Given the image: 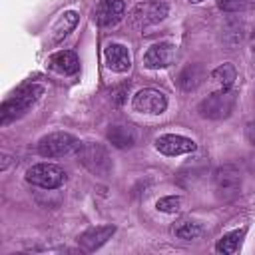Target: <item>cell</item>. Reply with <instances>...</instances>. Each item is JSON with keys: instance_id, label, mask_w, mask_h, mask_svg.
<instances>
[{"instance_id": "obj_6", "label": "cell", "mask_w": 255, "mask_h": 255, "mask_svg": "<svg viewBox=\"0 0 255 255\" xmlns=\"http://www.w3.org/2000/svg\"><path fill=\"white\" fill-rule=\"evenodd\" d=\"M213 187L221 201H233L241 193V171L231 163L219 165L213 173Z\"/></svg>"}, {"instance_id": "obj_26", "label": "cell", "mask_w": 255, "mask_h": 255, "mask_svg": "<svg viewBox=\"0 0 255 255\" xmlns=\"http://www.w3.org/2000/svg\"><path fill=\"white\" fill-rule=\"evenodd\" d=\"M253 62H255V48H253Z\"/></svg>"}, {"instance_id": "obj_4", "label": "cell", "mask_w": 255, "mask_h": 255, "mask_svg": "<svg viewBox=\"0 0 255 255\" xmlns=\"http://www.w3.org/2000/svg\"><path fill=\"white\" fill-rule=\"evenodd\" d=\"M82 147L80 139L68 131H52L38 141V153L42 157H64L72 155Z\"/></svg>"}, {"instance_id": "obj_9", "label": "cell", "mask_w": 255, "mask_h": 255, "mask_svg": "<svg viewBox=\"0 0 255 255\" xmlns=\"http://www.w3.org/2000/svg\"><path fill=\"white\" fill-rule=\"evenodd\" d=\"M124 12H126V6L122 0H98L92 12V18L100 28H110L124 18Z\"/></svg>"}, {"instance_id": "obj_16", "label": "cell", "mask_w": 255, "mask_h": 255, "mask_svg": "<svg viewBox=\"0 0 255 255\" xmlns=\"http://www.w3.org/2000/svg\"><path fill=\"white\" fill-rule=\"evenodd\" d=\"M108 139L116 147H131L135 143V129L128 124H114L108 129Z\"/></svg>"}, {"instance_id": "obj_23", "label": "cell", "mask_w": 255, "mask_h": 255, "mask_svg": "<svg viewBox=\"0 0 255 255\" xmlns=\"http://www.w3.org/2000/svg\"><path fill=\"white\" fill-rule=\"evenodd\" d=\"M245 137H247V141H249L251 145H255V120L247 124V128H245Z\"/></svg>"}, {"instance_id": "obj_24", "label": "cell", "mask_w": 255, "mask_h": 255, "mask_svg": "<svg viewBox=\"0 0 255 255\" xmlns=\"http://www.w3.org/2000/svg\"><path fill=\"white\" fill-rule=\"evenodd\" d=\"M8 163H10V157H8V155H4V163H2V169H6V167H8Z\"/></svg>"}, {"instance_id": "obj_2", "label": "cell", "mask_w": 255, "mask_h": 255, "mask_svg": "<svg viewBox=\"0 0 255 255\" xmlns=\"http://www.w3.org/2000/svg\"><path fill=\"white\" fill-rule=\"evenodd\" d=\"M235 102H237V94L231 88H225V90L219 88L217 92H213L211 96L199 102L197 112L205 120H223L233 112Z\"/></svg>"}, {"instance_id": "obj_7", "label": "cell", "mask_w": 255, "mask_h": 255, "mask_svg": "<svg viewBox=\"0 0 255 255\" xmlns=\"http://www.w3.org/2000/svg\"><path fill=\"white\" fill-rule=\"evenodd\" d=\"M26 181L42 189H56L66 181V173L56 163H36L26 171Z\"/></svg>"}, {"instance_id": "obj_19", "label": "cell", "mask_w": 255, "mask_h": 255, "mask_svg": "<svg viewBox=\"0 0 255 255\" xmlns=\"http://www.w3.org/2000/svg\"><path fill=\"white\" fill-rule=\"evenodd\" d=\"M235 78H237V70H235V66L233 64H221V66H217L213 72H211V80L219 86V88H231L233 86V82H235Z\"/></svg>"}, {"instance_id": "obj_20", "label": "cell", "mask_w": 255, "mask_h": 255, "mask_svg": "<svg viewBox=\"0 0 255 255\" xmlns=\"http://www.w3.org/2000/svg\"><path fill=\"white\" fill-rule=\"evenodd\" d=\"M171 233H173L177 239H185V241H189V239L199 237L201 227H199L197 223L189 221V219H181V221H177V223L171 227Z\"/></svg>"}, {"instance_id": "obj_5", "label": "cell", "mask_w": 255, "mask_h": 255, "mask_svg": "<svg viewBox=\"0 0 255 255\" xmlns=\"http://www.w3.org/2000/svg\"><path fill=\"white\" fill-rule=\"evenodd\" d=\"M169 12V6L161 0H145V2H139L135 4L129 14H128V22L131 28L135 30H143L151 24H157L161 22Z\"/></svg>"}, {"instance_id": "obj_3", "label": "cell", "mask_w": 255, "mask_h": 255, "mask_svg": "<svg viewBox=\"0 0 255 255\" xmlns=\"http://www.w3.org/2000/svg\"><path fill=\"white\" fill-rule=\"evenodd\" d=\"M78 157H80V163L94 175L108 177L114 169L112 157L102 143H96V141L82 143V147L78 149Z\"/></svg>"}, {"instance_id": "obj_15", "label": "cell", "mask_w": 255, "mask_h": 255, "mask_svg": "<svg viewBox=\"0 0 255 255\" xmlns=\"http://www.w3.org/2000/svg\"><path fill=\"white\" fill-rule=\"evenodd\" d=\"M203 80H205V70L199 64H191V66L181 70V74L177 78V84L183 92H193L203 84Z\"/></svg>"}, {"instance_id": "obj_13", "label": "cell", "mask_w": 255, "mask_h": 255, "mask_svg": "<svg viewBox=\"0 0 255 255\" xmlns=\"http://www.w3.org/2000/svg\"><path fill=\"white\" fill-rule=\"evenodd\" d=\"M104 56H106V64L110 70L114 72H128L129 66H131V56H129V50L124 46V44H108L106 50H104Z\"/></svg>"}, {"instance_id": "obj_10", "label": "cell", "mask_w": 255, "mask_h": 255, "mask_svg": "<svg viewBox=\"0 0 255 255\" xmlns=\"http://www.w3.org/2000/svg\"><path fill=\"white\" fill-rule=\"evenodd\" d=\"M195 147L197 145L193 139L185 135H177V133H165L155 139V149L163 155H183V153L195 151Z\"/></svg>"}, {"instance_id": "obj_18", "label": "cell", "mask_w": 255, "mask_h": 255, "mask_svg": "<svg viewBox=\"0 0 255 255\" xmlns=\"http://www.w3.org/2000/svg\"><path fill=\"white\" fill-rule=\"evenodd\" d=\"M245 233H247L245 227H243V229H235V231L225 233V235L217 241L215 251H217V253H225V255H233V253H237L239 247H241V243H243Z\"/></svg>"}, {"instance_id": "obj_22", "label": "cell", "mask_w": 255, "mask_h": 255, "mask_svg": "<svg viewBox=\"0 0 255 255\" xmlns=\"http://www.w3.org/2000/svg\"><path fill=\"white\" fill-rule=\"evenodd\" d=\"M155 207H157L159 211H163V213H175V211H179V207H181V197H177V195L161 197V199H157Z\"/></svg>"}, {"instance_id": "obj_25", "label": "cell", "mask_w": 255, "mask_h": 255, "mask_svg": "<svg viewBox=\"0 0 255 255\" xmlns=\"http://www.w3.org/2000/svg\"><path fill=\"white\" fill-rule=\"evenodd\" d=\"M189 2H203V0H189Z\"/></svg>"}, {"instance_id": "obj_14", "label": "cell", "mask_w": 255, "mask_h": 255, "mask_svg": "<svg viewBox=\"0 0 255 255\" xmlns=\"http://www.w3.org/2000/svg\"><path fill=\"white\" fill-rule=\"evenodd\" d=\"M48 66L58 74L72 76V74H76L80 70V60L72 50H62V52H56V54L50 56Z\"/></svg>"}, {"instance_id": "obj_1", "label": "cell", "mask_w": 255, "mask_h": 255, "mask_svg": "<svg viewBox=\"0 0 255 255\" xmlns=\"http://www.w3.org/2000/svg\"><path fill=\"white\" fill-rule=\"evenodd\" d=\"M44 94V88L38 84H24L20 86L8 100H4L0 108V124L6 126L18 118H22Z\"/></svg>"}, {"instance_id": "obj_21", "label": "cell", "mask_w": 255, "mask_h": 255, "mask_svg": "<svg viewBox=\"0 0 255 255\" xmlns=\"http://www.w3.org/2000/svg\"><path fill=\"white\" fill-rule=\"evenodd\" d=\"M217 6L223 12H243L255 8V0H217Z\"/></svg>"}, {"instance_id": "obj_17", "label": "cell", "mask_w": 255, "mask_h": 255, "mask_svg": "<svg viewBox=\"0 0 255 255\" xmlns=\"http://www.w3.org/2000/svg\"><path fill=\"white\" fill-rule=\"evenodd\" d=\"M76 24H78V12H74V10L64 12V14L58 18V22L54 24V28H52L50 44H58L60 40H64V38L76 28Z\"/></svg>"}, {"instance_id": "obj_8", "label": "cell", "mask_w": 255, "mask_h": 255, "mask_svg": "<svg viewBox=\"0 0 255 255\" xmlns=\"http://www.w3.org/2000/svg\"><path fill=\"white\" fill-rule=\"evenodd\" d=\"M131 106H133L135 112L157 116V114H163V112H165V108H167V98H165V94L159 92V90L145 88V90H139V92L133 96Z\"/></svg>"}, {"instance_id": "obj_11", "label": "cell", "mask_w": 255, "mask_h": 255, "mask_svg": "<svg viewBox=\"0 0 255 255\" xmlns=\"http://www.w3.org/2000/svg\"><path fill=\"white\" fill-rule=\"evenodd\" d=\"M175 60V46L169 42H159L149 46V50L143 54V66L149 70H161L171 66Z\"/></svg>"}, {"instance_id": "obj_12", "label": "cell", "mask_w": 255, "mask_h": 255, "mask_svg": "<svg viewBox=\"0 0 255 255\" xmlns=\"http://www.w3.org/2000/svg\"><path fill=\"white\" fill-rule=\"evenodd\" d=\"M114 233H116L114 225H96V227H90V229H86L84 233L78 235V245H80L82 251L92 253V251L100 249Z\"/></svg>"}]
</instances>
